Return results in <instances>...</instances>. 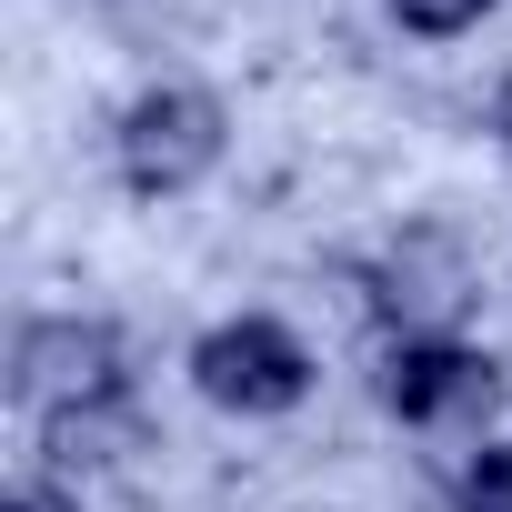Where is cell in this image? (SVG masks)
I'll use <instances>...</instances> for the list:
<instances>
[{
	"mask_svg": "<svg viewBox=\"0 0 512 512\" xmlns=\"http://www.w3.org/2000/svg\"><path fill=\"white\" fill-rule=\"evenodd\" d=\"M111 151H121V181H131L141 201H181V191H201V181L221 171L231 111H221V91H201V81H151V91L121 111Z\"/></svg>",
	"mask_w": 512,
	"mask_h": 512,
	"instance_id": "1",
	"label": "cell"
},
{
	"mask_svg": "<svg viewBox=\"0 0 512 512\" xmlns=\"http://www.w3.org/2000/svg\"><path fill=\"white\" fill-rule=\"evenodd\" d=\"M11 402L21 412H91V402H131V342L101 312H41L11 342Z\"/></svg>",
	"mask_w": 512,
	"mask_h": 512,
	"instance_id": "2",
	"label": "cell"
},
{
	"mask_svg": "<svg viewBox=\"0 0 512 512\" xmlns=\"http://www.w3.org/2000/svg\"><path fill=\"white\" fill-rule=\"evenodd\" d=\"M191 392L211 412H292L312 392V352L272 312H231V322H211L191 342Z\"/></svg>",
	"mask_w": 512,
	"mask_h": 512,
	"instance_id": "3",
	"label": "cell"
},
{
	"mask_svg": "<svg viewBox=\"0 0 512 512\" xmlns=\"http://www.w3.org/2000/svg\"><path fill=\"white\" fill-rule=\"evenodd\" d=\"M482 302V272H472V251L462 231L442 221H412L382 262H372V312L402 332V342H452V322Z\"/></svg>",
	"mask_w": 512,
	"mask_h": 512,
	"instance_id": "4",
	"label": "cell"
},
{
	"mask_svg": "<svg viewBox=\"0 0 512 512\" xmlns=\"http://www.w3.org/2000/svg\"><path fill=\"white\" fill-rule=\"evenodd\" d=\"M372 392L412 432H462V422H492L502 412V362L472 352V342H392L382 372H372Z\"/></svg>",
	"mask_w": 512,
	"mask_h": 512,
	"instance_id": "5",
	"label": "cell"
},
{
	"mask_svg": "<svg viewBox=\"0 0 512 512\" xmlns=\"http://www.w3.org/2000/svg\"><path fill=\"white\" fill-rule=\"evenodd\" d=\"M121 452H141V412L131 402H91V412H51L41 422V462L71 482V472H111Z\"/></svg>",
	"mask_w": 512,
	"mask_h": 512,
	"instance_id": "6",
	"label": "cell"
},
{
	"mask_svg": "<svg viewBox=\"0 0 512 512\" xmlns=\"http://www.w3.org/2000/svg\"><path fill=\"white\" fill-rule=\"evenodd\" d=\"M502 11V0H392V21L412 31V41H462V31H482Z\"/></svg>",
	"mask_w": 512,
	"mask_h": 512,
	"instance_id": "7",
	"label": "cell"
},
{
	"mask_svg": "<svg viewBox=\"0 0 512 512\" xmlns=\"http://www.w3.org/2000/svg\"><path fill=\"white\" fill-rule=\"evenodd\" d=\"M452 512H512V442H482V452H472Z\"/></svg>",
	"mask_w": 512,
	"mask_h": 512,
	"instance_id": "8",
	"label": "cell"
},
{
	"mask_svg": "<svg viewBox=\"0 0 512 512\" xmlns=\"http://www.w3.org/2000/svg\"><path fill=\"white\" fill-rule=\"evenodd\" d=\"M0 512H81V492H71L61 472H21L11 492H0Z\"/></svg>",
	"mask_w": 512,
	"mask_h": 512,
	"instance_id": "9",
	"label": "cell"
},
{
	"mask_svg": "<svg viewBox=\"0 0 512 512\" xmlns=\"http://www.w3.org/2000/svg\"><path fill=\"white\" fill-rule=\"evenodd\" d=\"M492 131H502V141H512V81H502V91H492Z\"/></svg>",
	"mask_w": 512,
	"mask_h": 512,
	"instance_id": "10",
	"label": "cell"
}]
</instances>
